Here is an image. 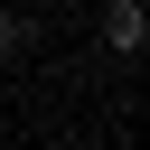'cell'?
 Segmentation results:
<instances>
[{
  "instance_id": "obj_2",
  "label": "cell",
  "mask_w": 150,
  "mask_h": 150,
  "mask_svg": "<svg viewBox=\"0 0 150 150\" xmlns=\"http://www.w3.org/2000/svg\"><path fill=\"white\" fill-rule=\"evenodd\" d=\"M28 47H38V19H19V9L0 0V56H28Z\"/></svg>"
},
{
  "instance_id": "obj_1",
  "label": "cell",
  "mask_w": 150,
  "mask_h": 150,
  "mask_svg": "<svg viewBox=\"0 0 150 150\" xmlns=\"http://www.w3.org/2000/svg\"><path fill=\"white\" fill-rule=\"evenodd\" d=\"M150 47V0H103V56H141Z\"/></svg>"
}]
</instances>
